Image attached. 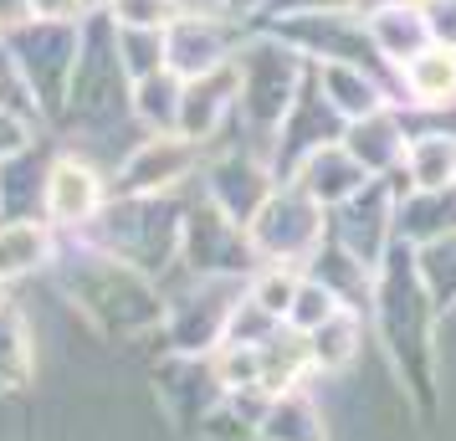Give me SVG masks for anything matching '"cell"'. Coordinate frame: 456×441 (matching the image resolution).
Here are the masks:
<instances>
[{
  "label": "cell",
  "instance_id": "cell-3",
  "mask_svg": "<svg viewBox=\"0 0 456 441\" xmlns=\"http://www.w3.org/2000/svg\"><path fill=\"white\" fill-rule=\"evenodd\" d=\"M62 288L72 298V308L93 329H103L113 339H139L165 323V293L154 288V277L118 262V257L98 252V247L77 267H67Z\"/></svg>",
  "mask_w": 456,
  "mask_h": 441
},
{
  "label": "cell",
  "instance_id": "cell-10",
  "mask_svg": "<svg viewBox=\"0 0 456 441\" xmlns=\"http://www.w3.org/2000/svg\"><path fill=\"white\" fill-rule=\"evenodd\" d=\"M395 206H400V195L390 180H370L354 200L329 210V241L354 252L364 267H379L385 252L395 247Z\"/></svg>",
  "mask_w": 456,
  "mask_h": 441
},
{
  "label": "cell",
  "instance_id": "cell-18",
  "mask_svg": "<svg viewBox=\"0 0 456 441\" xmlns=\"http://www.w3.org/2000/svg\"><path fill=\"white\" fill-rule=\"evenodd\" d=\"M364 26H370V42L390 72L431 46V26H426V11L420 5H370L364 11Z\"/></svg>",
  "mask_w": 456,
  "mask_h": 441
},
{
  "label": "cell",
  "instance_id": "cell-19",
  "mask_svg": "<svg viewBox=\"0 0 456 441\" xmlns=\"http://www.w3.org/2000/svg\"><path fill=\"white\" fill-rule=\"evenodd\" d=\"M456 232V185L446 190H405L395 206V236L411 247H431Z\"/></svg>",
  "mask_w": 456,
  "mask_h": 441
},
{
  "label": "cell",
  "instance_id": "cell-37",
  "mask_svg": "<svg viewBox=\"0 0 456 441\" xmlns=\"http://www.w3.org/2000/svg\"><path fill=\"white\" fill-rule=\"evenodd\" d=\"M113 11V0H83V21H93V16H108Z\"/></svg>",
  "mask_w": 456,
  "mask_h": 441
},
{
  "label": "cell",
  "instance_id": "cell-38",
  "mask_svg": "<svg viewBox=\"0 0 456 441\" xmlns=\"http://www.w3.org/2000/svg\"><path fill=\"white\" fill-rule=\"evenodd\" d=\"M370 5H426V0H364V11Z\"/></svg>",
  "mask_w": 456,
  "mask_h": 441
},
{
  "label": "cell",
  "instance_id": "cell-11",
  "mask_svg": "<svg viewBox=\"0 0 456 441\" xmlns=\"http://www.w3.org/2000/svg\"><path fill=\"white\" fill-rule=\"evenodd\" d=\"M241 26L231 16H175L165 26V67L175 78H206L216 67H226L241 46Z\"/></svg>",
  "mask_w": 456,
  "mask_h": 441
},
{
  "label": "cell",
  "instance_id": "cell-1",
  "mask_svg": "<svg viewBox=\"0 0 456 441\" xmlns=\"http://www.w3.org/2000/svg\"><path fill=\"white\" fill-rule=\"evenodd\" d=\"M436 298L420 282L415 247L395 236L385 262L374 267V293H370V323L374 339L390 359L400 396L411 400L420 416H436L441 405V339H436Z\"/></svg>",
  "mask_w": 456,
  "mask_h": 441
},
{
  "label": "cell",
  "instance_id": "cell-7",
  "mask_svg": "<svg viewBox=\"0 0 456 441\" xmlns=\"http://www.w3.org/2000/svg\"><path fill=\"white\" fill-rule=\"evenodd\" d=\"M206 169V149L185 134H144L118 165L113 190L118 195H175Z\"/></svg>",
  "mask_w": 456,
  "mask_h": 441
},
{
  "label": "cell",
  "instance_id": "cell-4",
  "mask_svg": "<svg viewBox=\"0 0 456 441\" xmlns=\"http://www.w3.org/2000/svg\"><path fill=\"white\" fill-rule=\"evenodd\" d=\"M251 247L262 262H292V267H303L308 273V262L323 252V241H329V210L318 206L313 195L282 180V185L272 190V200L256 210V221L247 226Z\"/></svg>",
  "mask_w": 456,
  "mask_h": 441
},
{
  "label": "cell",
  "instance_id": "cell-22",
  "mask_svg": "<svg viewBox=\"0 0 456 441\" xmlns=\"http://www.w3.org/2000/svg\"><path fill=\"white\" fill-rule=\"evenodd\" d=\"M364 318L370 314H359V308H338L323 329L308 334L313 370L318 375H344V370L359 364V355H364Z\"/></svg>",
  "mask_w": 456,
  "mask_h": 441
},
{
  "label": "cell",
  "instance_id": "cell-36",
  "mask_svg": "<svg viewBox=\"0 0 456 441\" xmlns=\"http://www.w3.org/2000/svg\"><path fill=\"white\" fill-rule=\"evenodd\" d=\"M180 16H226V0H175Z\"/></svg>",
  "mask_w": 456,
  "mask_h": 441
},
{
  "label": "cell",
  "instance_id": "cell-23",
  "mask_svg": "<svg viewBox=\"0 0 456 441\" xmlns=\"http://www.w3.org/2000/svg\"><path fill=\"white\" fill-rule=\"evenodd\" d=\"M180 103H185V78H175L169 67L128 87V113L149 134H180Z\"/></svg>",
  "mask_w": 456,
  "mask_h": 441
},
{
  "label": "cell",
  "instance_id": "cell-31",
  "mask_svg": "<svg viewBox=\"0 0 456 441\" xmlns=\"http://www.w3.org/2000/svg\"><path fill=\"white\" fill-rule=\"evenodd\" d=\"M26 149H31V128H26L21 113H11V108H0V165L5 159H21Z\"/></svg>",
  "mask_w": 456,
  "mask_h": 441
},
{
  "label": "cell",
  "instance_id": "cell-6",
  "mask_svg": "<svg viewBox=\"0 0 456 441\" xmlns=\"http://www.w3.org/2000/svg\"><path fill=\"white\" fill-rule=\"evenodd\" d=\"M267 31H277L288 46H297L308 62H359V67H379V72H390V67L379 62L374 42H370L364 11H297V16H277V21H267Z\"/></svg>",
  "mask_w": 456,
  "mask_h": 441
},
{
  "label": "cell",
  "instance_id": "cell-33",
  "mask_svg": "<svg viewBox=\"0 0 456 441\" xmlns=\"http://www.w3.org/2000/svg\"><path fill=\"white\" fill-rule=\"evenodd\" d=\"M31 21H83V0H31Z\"/></svg>",
  "mask_w": 456,
  "mask_h": 441
},
{
  "label": "cell",
  "instance_id": "cell-13",
  "mask_svg": "<svg viewBox=\"0 0 456 441\" xmlns=\"http://www.w3.org/2000/svg\"><path fill=\"white\" fill-rule=\"evenodd\" d=\"M313 78L323 87L329 108L354 124V118H370L379 108H395V78L379 67H359V62H313Z\"/></svg>",
  "mask_w": 456,
  "mask_h": 441
},
{
  "label": "cell",
  "instance_id": "cell-9",
  "mask_svg": "<svg viewBox=\"0 0 456 441\" xmlns=\"http://www.w3.org/2000/svg\"><path fill=\"white\" fill-rule=\"evenodd\" d=\"M108 206L103 169L83 154H57L42 175V221L52 232H87Z\"/></svg>",
  "mask_w": 456,
  "mask_h": 441
},
{
  "label": "cell",
  "instance_id": "cell-16",
  "mask_svg": "<svg viewBox=\"0 0 456 441\" xmlns=\"http://www.w3.org/2000/svg\"><path fill=\"white\" fill-rule=\"evenodd\" d=\"M370 180H374V175H364V165H359L338 139L323 144V149H313L308 159L292 169V185L303 190V195H313L323 210H338L344 200H354Z\"/></svg>",
  "mask_w": 456,
  "mask_h": 441
},
{
  "label": "cell",
  "instance_id": "cell-25",
  "mask_svg": "<svg viewBox=\"0 0 456 441\" xmlns=\"http://www.w3.org/2000/svg\"><path fill=\"white\" fill-rule=\"evenodd\" d=\"M303 277L308 273L292 267V262H262V267L247 277V298H256L272 318L288 323V308H292V298H297V288H303Z\"/></svg>",
  "mask_w": 456,
  "mask_h": 441
},
{
  "label": "cell",
  "instance_id": "cell-15",
  "mask_svg": "<svg viewBox=\"0 0 456 441\" xmlns=\"http://www.w3.org/2000/svg\"><path fill=\"white\" fill-rule=\"evenodd\" d=\"M338 144L364 165V175L390 180V175H400V165H405L411 128H405V113H400V108H379V113H370V118L344 124V139H338Z\"/></svg>",
  "mask_w": 456,
  "mask_h": 441
},
{
  "label": "cell",
  "instance_id": "cell-24",
  "mask_svg": "<svg viewBox=\"0 0 456 441\" xmlns=\"http://www.w3.org/2000/svg\"><path fill=\"white\" fill-rule=\"evenodd\" d=\"M31 375H37V334L21 308L5 298L0 303V385L16 390V385H31Z\"/></svg>",
  "mask_w": 456,
  "mask_h": 441
},
{
  "label": "cell",
  "instance_id": "cell-32",
  "mask_svg": "<svg viewBox=\"0 0 456 441\" xmlns=\"http://www.w3.org/2000/svg\"><path fill=\"white\" fill-rule=\"evenodd\" d=\"M420 11H426V26H431V42L456 52V0H426Z\"/></svg>",
  "mask_w": 456,
  "mask_h": 441
},
{
  "label": "cell",
  "instance_id": "cell-34",
  "mask_svg": "<svg viewBox=\"0 0 456 441\" xmlns=\"http://www.w3.org/2000/svg\"><path fill=\"white\" fill-rule=\"evenodd\" d=\"M31 26V0H0V37Z\"/></svg>",
  "mask_w": 456,
  "mask_h": 441
},
{
  "label": "cell",
  "instance_id": "cell-20",
  "mask_svg": "<svg viewBox=\"0 0 456 441\" xmlns=\"http://www.w3.org/2000/svg\"><path fill=\"white\" fill-rule=\"evenodd\" d=\"M262 441H333L329 416L308 385H297L288 396H272L262 411Z\"/></svg>",
  "mask_w": 456,
  "mask_h": 441
},
{
  "label": "cell",
  "instance_id": "cell-14",
  "mask_svg": "<svg viewBox=\"0 0 456 441\" xmlns=\"http://www.w3.org/2000/svg\"><path fill=\"white\" fill-rule=\"evenodd\" d=\"M226 124H236V57L206 78H190L185 103H180V134L195 139L200 149L216 144Z\"/></svg>",
  "mask_w": 456,
  "mask_h": 441
},
{
  "label": "cell",
  "instance_id": "cell-29",
  "mask_svg": "<svg viewBox=\"0 0 456 441\" xmlns=\"http://www.w3.org/2000/svg\"><path fill=\"white\" fill-rule=\"evenodd\" d=\"M282 329V318H272L256 298H247V288H241V298H236V308H231V323H226V339L221 344H267L272 334Z\"/></svg>",
  "mask_w": 456,
  "mask_h": 441
},
{
  "label": "cell",
  "instance_id": "cell-12",
  "mask_svg": "<svg viewBox=\"0 0 456 441\" xmlns=\"http://www.w3.org/2000/svg\"><path fill=\"white\" fill-rule=\"evenodd\" d=\"M395 108L400 113H452L456 108V52L426 46L420 57L395 67Z\"/></svg>",
  "mask_w": 456,
  "mask_h": 441
},
{
  "label": "cell",
  "instance_id": "cell-35",
  "mask_svg": "<svg viewBox=\"0 0 456 441\" xmlns=\"http://www.w3.org/2000/svg\"><path fill=\"white\" fill-rule=\"evenodd\" d=\"M267 5H272V0H226V16L236 26H247V21H262V16H267Z\"/></svg>",
  "mask_w": 456,
  "mask_h": 441
},
{
  "label": "cell",
  "instance_id": "cell-17",
  "mask_svg": "<svg viewBox=\"0 0 456 441\" xmlns=\"http://www.w3.org/2000/svg\"><path fill=\"white\" fill-rule=\"evenodd\" d=\"M395 195L405 190H446L456 185V128H420L405 144V165L390 175Z\"/></svg>",
  "mask_w": 456,
  "mask_h": 441
},
{
  "label": "cell",
  "instance_id": "cell-28",
  "mask_svg": "<svg viewBox=\"0 0 456 441\" xmlns=\"http://www.w3.org/2000/svg\"><path fill=\"white\" fill-rule=\"evenodd\" d=\"M338 308H349V303L333 293V288H323L318 277H303V288H297V298H292V308H288V329L313 334V329H323Z\"/></svg>",
  "mask_w": 456,
  "mask_h": 441
},
{
  "label": "cell",
  "instance_id": "cell-30",
  "mask_svg": "<svg viewBox=\"0 0 456 441\" xmlns=\"http://www.w3.org/2000/svg\"><path fill=\"white\" fill-rule=\"evenodd\" d=\"M175 16H180L175 0H113V11H108L113 26H139V31H165Z\"/></svg>",
  "mask_w": 456,
  "mask_h": 441
},
{
  "label": "cell",
  "instance_id": "cell-27",
  "mask_svg": "<svg viewBox=\"0 0 456 441\" xmlns=\"http://www.w3.org/2000/svg\"><path fill=\"white\" fill-rule=\"evenodd\" d=\"M113 46L124 62L128 83L165 72V31H139V26H113Z\"/></svg>",
  "mask_w": 456,
  "mask_h": 441
},
{
  "label": "cell",
  "instance_id": "cell-21",
  "mask_svg": "<svg viewBox=\"0 0 456 441\" xmlns=\"http://www.w3.org/2000/svg\"><path fill=\"white\" fill-rule=\"evenodd\" d=\"M46 262H52V226L46 221H37V216L0 221V288L26 273H42Z\"/></svg>",
  "mask_w": 456,
  "mask_h": 441
},
{
  "label": "cell",
  "instance_id": "cell-8",
  "mask_svg": "<svg viewBox=\"0 0 456 441\" xmlns=\"http://www.w3.org/2000/svg\"><path fill=\"white\" fill-rule=\"evenodd\" d=\"M277 185H282L277 169H272L267 154H256V149H226V154L206 159V169H200V195H206L221 216H231L236 226H251L256 210L272 200Z\"/></svg>",
  "mask_w": 456,
  "mask_h": 441
},
{
  "label": "cell",
  "instance_id": "cell-26",
  "mask_svg": "<svg viewBox=\"0 0 456 441\" xmlns=\"http://www.w3.org/2000/svg\"><path fill=\"white\" fill-rule=\"evenodd\" d=\"M415 267H420V282L436 298V308L441 314L456 308V232L431 241V247H415Z\"/></svg>",
  "mask_w": 456,
  "mask_h": 441
},
{
  "label": "cell",
  "instance_id": "cell-5",
  "mask_svg": "<svg viewBox=\"0 0 456 441\" xmlns=\"http://www.w3.org/2000/svg\"><path fill=\"white\" fill-rule=\"evenodd\" d=\"M180 262H185L195 277H231V282H247L262 257L251 247L247 226H236L231 216L210 206L206 195L185 206V241H180Z\"/></svg>",
  "mask_w": 456,
  "mask_h": 441
},
{
  "label": "cell",
  "instance_id": "cell-2",
  "mask_svg": "<svg viewBox=\"0 0 456 441\" xmlns=\"http://www.w3.org/2000/svg\"><path fill=\"white\" fill-rule=\"evenodd\" d=\"M303 83H308V57L297 46H288L267 26L241 37V46H236V124L251 134L256 154H267V165L272 139L292 113Z\"/></svg>",
  "mask_w": 456,
  "mask_h": 441
}]
</instances>
